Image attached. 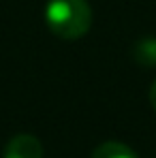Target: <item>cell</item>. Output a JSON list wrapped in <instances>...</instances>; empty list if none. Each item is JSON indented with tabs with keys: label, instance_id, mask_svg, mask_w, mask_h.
<instances>
[{
	"label": "cell",
	"instance_id": "cell-1",
	"mask_svg": "<svg viewBox=\"0 0 156 158\" xmlns=\"http://www.w3.org/2000/svg\"><path fill=\"white\" fill-rule=\"evenodd\" d=\"M45 22L58 39H81L92 26V9L86 0H49Z\"/></svg>",
	"mask_w": 156,
	"mask_h": 158
},
{
	"label": "cell",
	"instance_id": "cell-2",
	"mask_svg": "<svg viewBox=\"0 0 156 158\" xmlns=\"http://www.w3.org/2000/svg\"><path fill=\"white\" fill-rule=\"evenodd\" d=\"M2 158H43V143L34 135H15L4 145Z\"/></svg>",
	"mask_w": 156,
	"mask_h": 158
},
{
	"label": "cell",
	"instance_id": "cell-3",
	"mask_svg": "<svg viewBox=\"0 0 156 158\" xmlns=\"http://www.w3.org/2000/svg\"><path fill=\"white\" fill-rule=\"evenodd\" d=\"M90 158H139L135 154V150L129 148L126 143L120 141H105L101 145L94 148L92 156Z\"/></svg>",
	"mask_w": 156,
	"mask_h": 158
},
{
	"label": "cell",
	"instance_id": "cell-4",
	"mask_svg": "<svg viewBox=\"0 0 156 158\" xmlns=\"http://www.w3.org/2000/svg\"><path fill=\"white\" fill-rule=\"evenodd\" d=\"M135 60L143 66H156V39L143 36L135 43Z\"/></svg>",
	"mask_w": 156,
	"mask_h": 158
},
{
	"label": "cell",
	"instance_id": "cell-5",
	"mask_svg": "<svg viewBox=\"0 0 156 158\" xmlns=\"http://www.w3.org/2000/svg\"><path fill=\"white\" fill-rule=\"evenodd\" d=\"M150 105L154 107V111H156V81L152 83V88H150Z\"/></svg>",
	"mask_w": 156,
	"mask_h": 158
}]
</instances>
